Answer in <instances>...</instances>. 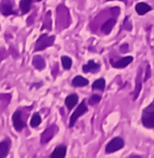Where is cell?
<instances>
[{"label":"cell","instance_id":"7","mask_svg":"<svg viewBox=\"0 0 154 158\" xmlns=\"http://www.w3.org/2000/svg\"><path fill=\"white\" fill-rule=\"evenodd\" d=\"M10 148H11V141L9 140V138H6V140L0 142V158H4L8 156Z\"/></svg>","mask_w":154,"mask_h":158},{"label":"cell","instance_id":"18","mask_svg":"<svg viewBox=\"0 0 154 158\" xmlns=\"http://www.w3.org/2000/svg\"><path fill=\"white\" fill-rule=\"evenodd\" d=\"M32 1L33 0H21V1H19V9H21V11L24 14L29 12Z\"/></svg>","mask_w":154,"mask_h":158},{"label":"cell","instance_id":"23","mask_svg":"<svg viewBox=\"0 0 154 158\" xmlns=\"http://www.w3.org/2000/svg\"><path fill=\"white\" fill-rule=\"evenodd\" d=\"M37 1H38V2H40V1H42V0H37Z\"/></svg>","mask_w":154,"mask_h":158},{"label":"cell","instance_id":"6","mask_svg":"<svg viewBox=\"0 0 154 158\" xmlns=\"http://www.w3.org/2000/svg\"><path fill=\"white\" fill-rule=\"evenodd\" d=\"M100 69V64L95 63L94 60H88V63L86 64H83L82 67V71L84 73H88V72H92V73H97Z\"/></svg>","mask_w":154,"mask_h":158},{"label":"cell","instance_id":"15","mask_svg":"<svg viewBox=\"0 0 154 158\" xmlns=\"http://www.w3.org/2000/svg\"><path fill=\"white\" fill-rule=\"evenodd\" d=\"M72 86L75 87H82V86H86L88 84V80L83 77L82 75H77L72 79V82H71Z\"/></svg>","mask_w":154,"mask_h":158},{"label":"cell","instance_id":"8","mask_svg":"<svg viewBox=\"0 0 154 158\" xmlns=\"http://www.w3.org/2000/svg\"><path fill=\"white\" fill-rule=\"evenodd\" d=\"M134 60V58L131 56H127V57H124V58H121L120 60L118 61H114L112 63V67L113 68H117V69H123V68H126L129 64H131V61Z\"/></svg>","mask_w":154,"mask_h":158},{"label":"cell","instance_id":"3","mask_svg":"<svg viewBox=\"0 0 154 158\" xmlns=\"http://www.w3.org/2000/svg\"><path fill=\"white\" fill-rule=\"evenodd\" d=\"M124 148V141L122 138L117 137V138H113L106 146V154H112V153H115L117 151H120Z\"/></svg>","mask_w":154,"mask_h":158},{"label":"cell","instance_id":"14","mask_svg":"<svg viewBox=\"0 0 154 158\" xmlns=\"http://www.w3.org/2000/svg\"><path fill=\"white\" fill-rule=\"evenodd\" d=\"M66 152H67L66 146L58 145L57 148H55V150L51 154V158H64L66 156Z\"/></svg>","mask_w":154,"mask_h":158},{"label":"cell","instance_id":"9","mask_svg":"<svg viewBox=\"0 0 154 158\" xmlns=\"http://www.w3.org/2000/svg\"><path fill=\"white\" fill-rule=\"evenodd\" d=\"M78 101H79V96L77 94H71L67 96V98L65 99V104H66L68 110H72L75 106V104L78 103Z\"/></svg>","mask_w":154,"mask_h":158},{"label":"cell","instance_id":"10","mask_svg":"<svg viewBox=\"0 0 154 158\" xmlns=\"http://www.w3.org/2000/svg\"><path fill=\"white\" fill-rule=\"evenodd\" d=\"M115 23H117L115 19H107V21L104 23V25L101 26V32L105 33V35H109V33L112 31V29H113V27H114Z\"/></svg>","mask_w":154,"mask_h":158},{"label":"cell","instance_id":"24","mask_svg":"<svg viewBox=\"0 0 154 158\" xmlns=\"http://www.w3.org/2000/svg\"><path fill=\"white\" fill-rule=\"evenodd\" d=\"M121 1H123V0H121Z\"/></svg>","mask_w":154,"mask_h":158},{"label":"cell","instance_id":"19","mask_svg":"<svg viewBox=\"0 0 154 158\" xmlns=\"http://www.w3.org/2000/svg\"><path fill=\"white\" fill-rule=\"evenodd\" d=\"M62 64L65 70H69L72 67V59L68 56H62Z\"/></svg>","mask_w":154,"mask_h":158},{"label":"cell","instance_id":"21","mask_svg":"<svg viewBox=\"0 0 154 158\" xmlns=\"http://www.w3.org/2000/svg\"><path fill=\"white\" fill-rule=\"evenodd\" d=\"M100 100H101V96H99V95H93V96H91V98L88 99V103H90L91 106H95V104L99 103Z\"/></svg>","mask_w":154,"mask_h":158},{"label":"cell","instance_id":"5","mask_svg":"<svg viewBox=\"0 0 154 158\" xmlns=\"http://www.w3.org/2000/svg\"><path fill=\"white\" fill-rule=\"evenodd\" d=\"M13 127L16 131H22L25 127V122L22 118V112L21 111H15V113L12 116Z\"/></svg>","mask_w":154,"mask_h":158},{"label":"cell","instance_id":"2","mask_svg":"<svg viewBox=\"0 0 154 158\" xmlns=\"http://www.w3.org/2000/svg\"><path fill=\"white\" fill-rule=\"evenodd\" d=\"M142 124L148 128H154V103H152L143 111Z\"/></svg>","mask_w":154,"mask_h":158},{"label":"cell","instance_id":"16","mask_svg":"<svg viewBox=\"0 0 154 158\" xmlns=\"http://www.w3.org/2000/svg\"><path fill=\"white\" fill-rule=\"evenodd\" d=\"M141 69H139L138 71V74H137V77H136V89H135V93H134V100H136L138 98V95H139L140 90H141Z\"/></svg>","mask_w":154,"mask_h":158},{"label":"cell","instance_id":"11","mask_svg":"<svg viewBox=\"0 0 154 158\" xmlns=\"http://www.w3.org/2000/svg\"><path fill=\"white\" fill-rule=\"evenodd\" d=\"M0 11L1 13L4 15V16H9V15H12L14 14V11H13V8H12V4L11 2L3 0V2L1 3V6H0Z\"/></svg>","mask_w":154,"mask_h":158},{"label":"cell","instance_id":"4","mask_svg":"<svg viewBox=\"0 0 154 158\" xmlns=\"http://www.w3.org/2000/svg\"><path fill=\"white\" fill-rule=\"evenodd\" d=\"M88 112V106L85 104V101H82L81 103L78 106V108L75 109V112L71 114L70 116V123H69V127H73L75 124V122L78 121L79 117H81L82 115H84Z\"/></svg>","mask_w":154,"mask_h":158},{"label":"cell","instance_id":"17","mask_svg":"<svg viewBox=\"0 0 154 158\" xmlns=\"http://www.w3.org/2000/svg\"><path fill=\"white\" fill-rule=\"evenodd\" d=\"M105 87H106V81H105V79H102V77L96 80L92 86V88L94 90H100V92L105 90Z\"/></svg>","mask_w":154,"mask_h":158},{"label":"cell","instance_id":"20","mask_svg":"<svg viewBox=\"0 0 154 158\" xmlns=\"http://www.w3.org/2000/svg\"><path fill=\"white\" fill-rule=\"evenodd\" d=\"M41 124V116H40L38 113H36V114L32 115V117H31L30 119V126L32 127V128H36V127H38Z\"/></svg>","mask_w":154,"mask_h":158},{"label":"cell","instance_id":"22","mask_svg":"<svg viewBox=\"0 0 154 158\" xmlns=\"http://www.w3.org/2000/svg\"><path fill=\"white\" fill-rule=\"evenodd\" d=\"M150 72H151V70H150V66H149V64H148V66H147V75H146V77H144V82H146V81H148V79H149V77H150Z\"/></svg>","mask_w":154,"mask_h":158},{"label":"cell","instance_id":"1","mask_svg":"<svg viewBox=\"0 0 154 158\" xmlns=\"http://www.w3.org/2000/svg\"><path fill=\"white\" fill-rule=\"evenodd\" d=\"M55 41V35H49L46 33H43L41 35L36 41V46H35V51L38 52V51H43L45 50L49 46H52L54 44Z\"/></svg>","mask_w":154,"mask_h":158},{"label":"cell","instance_id":"13","mask_svg":"<svg viewBox=\"0 0 154 158\" xmlns=\"http://www.w3.org/2000/svg\"><path fill=\"white\" fill-rule=\"evenodd\" d=\"M135 9H136V12L139 15H144L151 11V6L148 3H144V2H138L136 4Z\"/></svg>","mask_w":154,"mask_h":158},{"label":"cell","instance_id":"12","mask_svg":"<svg viewBox=\"0 0 154 158\" xmlns=\"http://www.w3.org/2000/svg\"><path fill=\"white\" fill-rule=\"evenodd\" d=\"M32 66L38 70H43L45 68V60L42 56L40 55H36L32 58Z\"/></svg>","mask_w":154,"mask_h":158}]
</instances>
